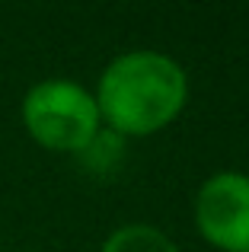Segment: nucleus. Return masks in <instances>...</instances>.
Returning a JSON list of instances; mask_svg holds the SVG:
<instances>
[{"mask_svg":"<svg viewBox=\"0 0 249 252\" xmlns=\"http://www.w3.org/2000/svg\"><path fill=\"white\" fill-rule=\"evenodd\" d=\"M102 128L119 137H150L173 125L188 102V77L176 58L131 48L106 64L93 90Z\"/></svg>","mask_w":249,"mask_h":252,"instance_id":"1","label":"nucleus"},{"mask_svg":"<svg viewBox=\"0 0 249 252\" xmlns=\"http://www.w3.org/2000/svg\"><path fill=\"white\" fill-rule=\"evenodd\" d=\"M195 227L220 252H249V176L237 169L214 172L195 195Z\"/></svg>","mask_w":249,"mask_h":252,"instance_id":"3","label":"nucleus"},{"mask_svg":"<svg viewBox=\"0 0 249 252\" xmlns=\"http://www.w3.org/2000/svg\"><path fill=\"white\" fill-rule=\"evenodd\" d=\"M99 252H182L154 223H124L106 236Z\"/></svg>","mask_w":249,"mask_h":252,"instance_id":"4","label":"nucleus"},{"mask_svg":"<svg viewBox=\"0 0 249 252\" xmlns=\"http://www.w3.org/2000/svg\"><path fill=\"white\" fill-rule=\"evenodd\" d=\"M19 115L26 134L51 154H83L102 131L96 96L67 77H48L29 86Z\"/></svg>","mask_w":249,"mask_h":252,"instance_id":"2","label":"nucleus"}]
</instances>
